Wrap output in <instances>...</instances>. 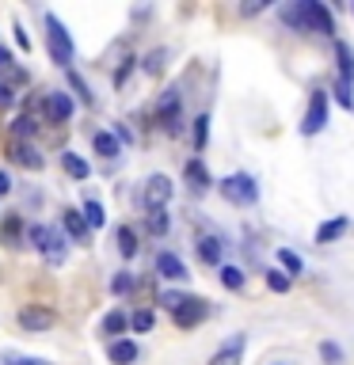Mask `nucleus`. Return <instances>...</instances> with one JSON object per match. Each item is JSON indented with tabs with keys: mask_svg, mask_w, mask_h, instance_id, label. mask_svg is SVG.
<instances>
[{
	"mask_svg": "<svg viewBox=\"0 0 354 365\" xmlns=\"http://www.w3.org/2000/svg\"><path fill=\"white\" fill-rule=\"evenodd\" d=\"M282 16H286V23L297 27V31H320V34H331V31H335V19H331V12L324 8V4H316V0H301V4L286 8Z\"/></svg>",
	"mask_w": 354,
	"mask_h": 365,
	"instance_id": "nucleus-1",
	"label": "nucleus"
},
{
	"mask_svg": "<svg viewBox=\"0 0 354 365\" xmlns=\"http://www.w3.org/2000/svg\"><path fill=\"white\" fill-rule=\"evenodd\" d=\"M27 236H31V243L42 252V259H46V263H54V267H58V263H65V236H61L58 228L31 225V232H27Z\"/></svg>",
	"mask_w": 354,
	"mask_h": 365,
	"instance_id": "nucleus-2",
	"label": "nucleus"
},
{
	"mask_svg": "<svg viewBox=\"0 0 354 365\" xmlns=\"http://www.w3.org/2000/svg\"><path fill=\"white\" fill-rule=\"evenodd\" d=\"M46 46H49V57H54L61 69H69V61H73V38H69V31L58 23V16H46Z\"/></svg>",
	"mask_w": 354,
	"mask_h": 365,
	"instance_id": "nucleus-3",
	"label": "nucleus"
},
{
	"mask_svg": "<svg viewBox=\"0 0 354 365\" xmlns=\"http://www.w3.org/2000/svg\"><path fill=\"white\" fill-rule=\"evenodd\" d=\"M221 195L229 198L232 206H252L259 198V187H256V179H252V175H244V171H240V175H229L221 183Z\"/></svg>",
	"mask_w": 354,
	"mask_h": 365,
	"instance_id": "nucleus-4",
	"label": "nucleus"
},
{
	"mask_svg": "<svg viewBox=\"0 0 354 365\" xmlns=\"http://www.w3.org/2000/svg\"><path fill=\"white\" fill-rule=\"evenodd\" d=\"M141 202H145V210H164L168 202H172V179L168 175H148L145 190H141Z\"/></svg>",
	"mask_w": 354,
	"mask_h": 365,
	"instance_id": "nucleus-5",
	"label": "nucleus"
},
{
	"mask_svg": "<svg viewBox=\"0 0 354 365\" xmlns=\"http://www.w3.org/2000/svg\"><path fill=\"white\" fill-rule=\"evenodd\" d=\"M54 309H46V305H23L19 309V327L23 331H49L54 327Z\"/></svg>",
	"mask_w": 354,
	"mask_h": 365,
	"instance_id": "nucleus-6",
	"label": "nucleus"
},
{
	"mask_svg": "<svg viewBox=\"0 0 354 365\" xmlns=\"http://www.w3.org/2000/svg\"><path fill=\"white\" fill-rule=\"evenodd\" d=\"M206 312H210V305L202 297H187L179 309L172 312V320H175V327H198L206 320Z\"/></svg>",
	"mask_w": 354,
	"mask_h": 365,
	"instance_id": "nucleus-7",
	"label": "nucleus"
},
{
	"mask_svg": "<svg viewBox=\"0 0 354 365\" xmlns=\"http://www.w3.org/2000/svg\"><path fill=\"white\" fill-rule=\"evenodd\" d=\"M324 122H328V91H313L309 114H305V122H301V133H320Z\"/></svg>",
	"mask_w": 354,
	"mask_h": 365,
	"instance_id": "nucleus-8",
	"label": "nucleus"
},
{
	"mask_svg": "<svg viewBox=\"0 0 354 365\" xmlns=\"http://www.w3.org/2000/svg\"><path fill=\"white\" fill-rule=\"evenodd\" d=\"M8 156L19 164V168H27V171H42V164H46V160H42V153L31 145V141H12Z\"/></svg>",
	"mask_w": 354,
	"mask_h": 365,
	"instance_id": "nucleus-9",
	"label": "nucleus"
},
{
	"mask_svg": "<svg viewBox=\"0 0 354 365\" xmlns=\"http://www.w3.org/2000/svg\"><path fill=\"white\" fill-rule=\"evenodd\" d=\"M160 126H164L172 137L179 133V126H183L179 122V96H175V91H168V96L160 99Z\"/></svg>",
	"mask_w": 354,
	"mask_h": 365,
	"instance_id": "nucleus-10",
	"label": "nucleus"
},
{
	"mask_svg": "<svg viewBox=\"0 0 354 365\" xmlns=\"http://www.w3.org/2000/svg\"><path fill=\"white\" fill-rule=\"evenodd\" d=\"M157 274H160V278H168V282H183V278H187V267H183L179 255L160 252V255H157Z\"/></svg>",
	"mask_w": 354,
	"mask_h": 365,
	"instance_id": "nucleus-11",
	"label": "nucleus"
},
{
	"mask_svg": "<svg viewBox=\"0 0 354 365\" xmlns=\"http://www.w3.org/2000/svg\"><path fill=\"white\" fill-rule=\"evenodd\" d=\"M240 357H244V335H232V339L210 357V365H240Z\"/></svg>",
	"mask_w": 354,
	"mask_h": 365,
	"instance_id": "nucleus-12",
	"label": "nucleus"
},
{
	"mask_svg": "<svg viewBox=\"0 0 354 365\" xmlns=\"http://www.w3.org/2000/svg\"><path fill=\"white\" fill-rule=\"evenodd\" d=\"M69 114H73V99L61 96V91H49L46 96V118L49 122H65Z\"/></svg>",
	"mask_w": 354,
	"mask_h": 365,
	"instance_id": "nucleus-13",
	"label": "nucleus"
},
{
	"mask_svg": "<svg viewBox=\"0 0 354 365\" xmlns=\"http://www.w3.org/2000/svg\"><path fill=\"white\" fill-rule=\"evenodd\" d=\"M183 175H187L190 190H198V195L210 187V171H206V164H202V160H190L187 168H183Z\"/></svg>",
	"mask_w": 354,
	"mask_h": 365,
	"instance_id": "nucleus-14",
	"label": "nucleus"
},
{
	"mask_svg": "<svg viewBox=\"0 0 354 365\" xmlns=\"http://www.w3.org/2000/svg\"><path fill=\"white\" fill-rule=\"evenodd\" d=\"M111 362H115V365H133V362H137V342L115 339V342H111Z\"/></svg>",
	"mask_w": 354,
	"mask_h": 365,
	"instance_id": "nucleus-15",
	"label": "nucleus"
},
{
	"mask_svg": "<svg viewBox=\"0 0 354 365\" xmlns=\"http://www.w3.org/2000/svg\"><path fill=\"white\" fill-rule=\"evenodd\" d=\"M91 145H96V153L103 156V160H115L118 148H122V145H118V137H115V133H107V130H99L96 137H91Z\"/></svg>",
	"mask_w": 354,
	"mask_h": 365,
	"instance_id": "nucleus-16",
	"label": "nucleus"
},
{
	"mask_svg": "<svg viewBox=\"0 0 354 365\" xmlns=\"http://www.w3.org/2000/svg\"><path fill=\"white\" fill-rule=\"evenodd\" d=\"M61 225H65V232L73 236L76 243H88V232H91V228L84 225V217H80V213H73V210H69L65 217H61Z\"/></svg>",
	"mask_w": 354,
	"mask_h": 365,
	"instance_id": "nucleus-17",
	"label": "nucleus"
},
{
	"mask_svg": "<svg viewBox=\"0 0 354 365\" xmlns=\"http://www.w3.org/2000/svg\"><path fill=\"white\" fill-rule=\"evenodd\" d=\"M198 259L221 263V240H217V236H202V240H198Z\"/></svg>",
	"mask_w": 354,
	"mask_h": 365,
	"instance_id": "nucleus-18",
	"label": "nucleus"
},
{
	"mask_svg": "<svg viewBox=\"0 0 354 365\" xmlns=\"http://www.w3.org/2000/svg\"><path fill=\"white\" fill-rule=\"evenodd\" d=\"M335 57H339V80H346L351 84L354 80V54H351V46H346V42H335Z\"/></svg>",
	"mask_w": 354,
	"mask_h": 365,
	"instance_id": "nucleus-19",
	"label": "nucleus"
},
{
	"mask_svg": "<svg viewBox=\"0 0 354 365\" xmlns=\"http://www.w3.org/2000/svg\"><path fill=\"white\" fill-rule=\"evenodd\" d=\"M34 133H38V122H34L31 114H19V118L12 122V137L16 141H31Z\"/></svg>",
	"mask_w": 354,
	"mask_h": 365,
	"instance_id": "nucleus-20",
	"label": "nucleus"
},
{
	"mask_svg": "<svg viewBox=\"0 0 354 365\" xmlns=\"http://www.w3.org/2000/svg\"><path fill=\"white\" fill-rule=\"evenodd\" d=\"M118 252H122V259H133V255H137V232H133L130 225H118Z\"/></svg>",
	"mask_w": 354,
	"mask_h": 365,
	"instance_id": "nucleus-21",
	"label": "nucleus"
},
{
	"mask_svg": "<svg viewBox=\"0 0 354 365\" xmlns=\"http://www.w3.org/2000/svg\"><path fill=\"white\" fill-rule=\"evenodd\" d=\"M80 217H84V225H88V228H103V225H107V213H103V206H99L96 198H88V202H84Z\"/></svg>",
	"mask_w": 354,
	"mask_h": 365,
	"instance_id": "nucleus-22",
	"label": "nucleus"
},
{
	"mask_svg": "<svg viewBox=\"0 0 354 365\" xmlns=\"http://www.w3.org/2000/svg\"><path fill=\"white\" fill-rule=\"evenodd\" d=\"M19 236H23V221H19L16 213H12V217L4 221V225H0V240L8 243V247H16V243H19Z\"/></svg>",
	"mask_w": 354,
	"mask_h": 365,
	"instance_id": "nucleus-23",
	"label": "nucleus"
},
{
	"mask_svg": "<svg viewBox=\"0 0 354 365\" xmlns=\"http://www.w3.org/2000/svg\"><path fill=\"white\" fill-rule=\"evenodd\" d=\"M343 228H346V217H335V221H328V225H320V228H316V243L339 240V236H343Z\"/></svg>",
	"mask_w": 354,
	"mask_h": 365,
	"instance_id": "nucleus-24",
	"label": "nucleus"
},
{
	"mask_svg": "<svg viewBox=\"0 0 354 365\" xmlns=\"http://www.w3.org/2000/svg\"><path fill=\"white\" fill-rule=\"evenodd\" d=\"M61 168H65L73 179H88V171H91L88 164H84L80 156H76V153H65V156H61Z\"/></svg>",
	"mask_w": 354,
	"mask_h": 365,
	"instance_id": "nucleus-25",
	"label": "nucleus"
},
{
	"mask_svg": "<svg viewBox=\"0 0 354 365\" xmlns=\"http://www.w3.org/2000/svg\"><path fill=\"white\" fill-rule=\"evenodd\" d=\"M221 285L225 289H244V270L240 267H221Z\"/></svg>",
	"mask_w": 354,
	"mask_h": 365,
	"instance_id": "nucleus-26",
	"label": "nucleus"
},
{
	"mask_svg": "<svg viewBox=\"0 0 354 365\" xmlns=\"http://www.w3.org/2000/svg\"><path fill=\"white\" fill-rule=\"evenodd\" d=\"M126 327H130V324H126L122 312H107V316H103V335H122Z\"/></svg>",
	"mask_w": 354,
	"mask_h": 365,
	"instance_id": "nucleus-27",
	"label": "nucleus"
},
{
	"mask_svg": "<svg viewBox=\"0 0 354 365\" xmlns=\"http://www.w3.org/2000/svg\"><path fill=\"white\" fill-rule=\"evenodd\" d=\"M168 225H172V221H168V210H153V213H148V232H153V236H164Z\"/></svg>",
	"mask_w": 354,
	"mask_h": 365,
	"instance_id": "nucleus-28",
	"label": "nucleus"
},
{
	"mask_svg": "<svg viewBox=\"0 0 354 365\" xmlns=\"http://www.w3.org/2000/svg\"><path fill=\"white\" fill-rule=\"evenodd\" d=\"M206 137H210V114H198L195 118V148H206Z\"/></svg>",
	"mask_w": 354,
	"mask_h": 365,
	"instance_id": "nucleus-29",
	"label": "nucleus"
},
{
	"mask_svg": "<svg viewBox=\"0 0 354 365\" xmlns=\"http://www.w3.org/2000/svg\"><path fill=\"white\" fill-rule=\"evenodd\" d=\"M126 324H130L133 331H153V312H148V309H137L130 320H126Z\"/></svg>",
	"mask_w": 354,
	"mask_h": 365,
	"instance_id": "nucleus-30",
	"label": "nucleus"
},
{
	"mask_svg": "<svg viewBox=\"0 0 354 365\" xmlns=\"http://www.w3.org/2000/svg\"><path fill=\"white\" fill-rule=\"evenodd\" d=\"M164 61H168L164 49H153V54H148V61H145V73L148 76H160V73H164Z\"/></svg>",
	"mask_w": 354,
	"mask_h": 365,
	"instance_id": "nucleus-31",
	"label": "nucleus"
},
{
	"mask_svg": "<svg viewBox=\"0 0 354 365\" xmlns=\"http://www.w3.org/2000/svg\"><path fill=\"white\" fill-rule=\"evenodd\" d=\"M4 365H49V362H42V357H23V354H16V350H4Z\"/></svg>",
	"mask_w": 354,
	"mask_h": 365,
	"instance_id": "nucleus-32",
	"label": "nucleus"
},
{
	"mask_svg": "<svg viewBox=\"0 0 354 365\" xmlns=\"http://www.w3.org/2000/svg\"><path fill=\"white\" fill-rule=\"evenodd\" d=\"M320 357L328 365H339V362H343V350H339L335 342H320Z\"/></svg>",
	"mask_w": 354,
	"mask_h": 365,
	"instance_id": "nucleus-33",
	"label": "nucleus"
},
{
	"mask_svg": "<svg viewBox=\"0 0 354 365\" xmlns=\"http://www.w3.org/2000/svg\"><path fill=\"white\" fill-rule=\"evenodd\" d=\"M335 99L346 107V111H354V91H351V84H346V80L335 84Z\"/></svg>",
	"mask_w": 354,
	"mask_h": 365,
	"instance_id": "nucleus-34",
	"label": "nucleus"
},
{
	"mask_svg": "<svg viewBox=\"0 0 354 365\" xmlns=\"http://www.w3.org/2000/svg\"><path fill=\"white\" fill-rule=\"evenodd\" d=\"M278 263L289 270V274H301V259H297L294 252H286V247H282V252H278Z\"/></svg>",
	"mask_w": 354,
	"mask_h": 365,
	"instance_id": "nucleus-35",
	"label": "nucleus"
},
{
	"mask_svg": "<svg viewBox=\"0 0 354 365\" xmlns=\"http://www.w3.org/2000/svg\"><path fill=\"white\" fill-rule=\"evenodd\" d=\"M267 285H271L274 293H286L289 289V278L282 274V270H271V274H267Z\"/></svg>",
	"mask_w": 354,
	"mask_h": 365,
	"instance_id": "nucleus-36",
	"label": "nucleus"
},
{
	"mask_svg": "<svg viewBox=\"0 0 354 365\" xmlns=\"http://www.w3.org/2000/svg\"><path fill=\"white\" fill-rule=\"evenodd\" d=\"M183 300H187V297H183V293H164V297H160V305H164L168 312H175V309H179V305H183Z\"/></svg>",
	"mask_w": 354,
	"mask_h": 365,
	"instance_id": "nucleus-37",
	"label": "nucleus"
},
{
	"mask_svg": "<svg viewBox=\"0 0 354 365\" xmlns=\"http://www.w3.org/2000/svg\"><path fill=\"white\" fill-rule=\"evenodd\" d=\"M111 289H115V293H130L133 289V278L130 274H118L115 282H111Z\"/></svg>",
	"mask_w": 354,
	"mask_h": 365,
	"instance_id": "nucleus-38",
	"label": "nucleus"
},
{
	"mask_svg": "<svg viewBox=\"0 0 354 365\" xmlns=\"http://www.w3.org/2000/svg\"><path fill=\"white\" fill-rule=\"evenodd\" d=\"M12 103H16V91L8 84H0V107H12Z\"/></svg>",
	"mask_w": 354,
	"mask_h": 365,
	"instance_id": "nucleus-39",
	"label": "nucleus"
},
{
	"mask_svg": "<svg viewBox=\"0 0 354 365\" xmlns=\"http://www.w3.org/2000/svg\"><path fill=\"white\" fill-rule=\"evenodd\" d=\"M8 190H12V183H8V175L0 171V195H8Z\"/></svg>",
	"mask_w": 354,
	"mask_h": 365,
	"instance_id": "nucleus-40",
	"label": "nucleus"
},
{
	"mask_svg": "<svg viewBox=\"0 0 354 365\" xmlns=\"http://www.w3.org/2000/svg\"><path fill=\"white\" fill-rule=\"evenodd\" d=\"M12 65V54H8V49H0V69H8Z\"/></svg>",
	"mask_w": 354,
	"mask_h": 365,
	"instance_id": "nucleus-41",
	"label": "nucleus"
}]
</instances>
